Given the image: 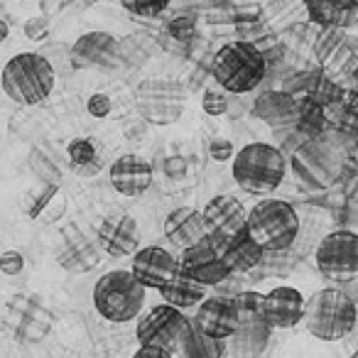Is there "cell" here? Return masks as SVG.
Here are the masks:
<instances>
[{
  "mask_svg": "<svg viewBox=\"0 0 358 358\" xmlns=\"http://www.w3.org/2000/svg\"><path fill=\"white\" fill-rule=\"evenodd\" d=\"M245 231L265 253H280L297 241L299 216L294 206L285 199L265 196L248 211Z\"/></svg>",
  "mask_w": 358,
  "mask_h": 358,
  "instance_id": "5",
  "label": "cell"
},
{
  "mask_svg": "<svg viewBox=\"0 0 358 358\" xmlns=\"http://www.w3.org/2000/svg\"><path fill=\"white\" fill-rule=\"evenodd\" d=\"M253 115L270 125L273 130L294 128V118H297V96L287 94V91H263L258 99L253 101Z\"/></svg>",
  "mask_w": 358,
  "mask_h": 358,
  "instance_id": "20",
  "label": "cell"
},
{
  "mask_svg": "<svg viewBox=\"0 0 358 358\" xmlns=\"http://www.w3.org/2000/svg\"><path fill=\"white\" fill-rule=\"evenodd\" d=\"M211 74H214L216 84L229 94H250L263 84L265 74H268V62H265L260 47L253 42H229L216 52Z\"/></svg>",
  "mask_w": 358,
  "mask_h": 358,
  "instance_id": "3",
  "label": "cell"
},
{
  "mask_svg": "<svg viewBox=\"0 0 358 358\" xmlns=\"http://www.w3.org/2000/svg\"><path fill=\"white\" fill-rule=\"evenodd\" d=\"M317 268L334 282H348L358 278V234L334 231L317 245Z\"/></svg>",
  "mask_w": 358,
  "mask_h": 358,
  "instance_id": "11",
  "label": "cell"
},
{
  "mask_svg": "<svg viewBox=\"0 0 358 358\" xmlns=\"http://www.w3.org/2000/svg\"><path fill=\"white\" fill-rule=\"evenodd\" d=\"M57 260L69 273H89V270H94L99 265V250H96L94 243L86 241V236H81L71 226V229H66L64 243H62L59 253H57Z\"/></svg>",
  "mask_w": 358,
  "mask_h": 358,
  "instance_id": "22",
  "label": "cell"
},
{
  "mask_svg": "<svg viewBox=\"0 0 358 358\" xmlns=\"http://www.w3.org/2000/svg\"><path fill=\"white\" fill-rule=\"evenodd\" d=\"M8 35H10V27H8L6 20H0V42H6Z\"/></svg>",
  "mask_w": 358,
  "mask_h": 358,
  "instance_id": "39",
  "label": "cell"
},
{
  "mask_svg": "<svg viewBox=\"0 0 358 358\" xmlns=\"http://www.w3.org/2000/svg\"><path fill=\"white\" fill-rule=\"evenodd\" d=\"M159 294H162L164 304H172V307L187 312V309L199 307V304L206 299V285L196 282L194 278H189L187 273L179 270V273L159 289Z\"/></svg>",
  "mask_w": 358,
  "mask_h": 358,
  "instance_id": "23",
  "label": "cell"
},
{
  "mask_svg": "<svg viewBox=\"0 0 358 358\" xmlns=\"http://www.w3.org/2000/svg\"><path fill=\"white\" fill-rule=\"evenodd\" d=\"M234 307L238 314V324L258 322V319H265V294L255 292V289H243V292L234 294Z\"/></svg>",
  "mask_w": 358,
  "mask_h": 358,
  "instance_id": "29",
  "label": "cell"
},
{
  "mask_svg": "<svg viewBox=\"0 0 358 358\" xmlns=\"http://www.w3.org/2000/svg\"><path fill=\"white\" fill-rule=\"evenodd\" d=\"M224 353H226V341L201 331L199 324L192 319L187 338L182 341V346H179L174 358H224Z\"/></svg>",
  "mask_w": 358,
  "mask_h": 358,
  "instance_id": "26",
  "label": "cell"
},
{
  "mask_svg": "<svg viewBox=\"0 0 358 358\" xmlns=\"http://www.w3.org/2000/svg\"><path fill=\"white\" fill-rule=\"evenodd\" d=\"M201 108H204L206 115H226L231 110V99H229V91L226 89H206L204 96H201Z\"/></svg>",
  "mask_w": 358,
  "mask_h": 358,
  "instance_id": "30",
  "label": "cell"
},
{
  "mask_svg": "<svg viewBox=\"0 0 358 358\" xmlns=\"http://www.w3.org/2000/svg\"><path fill=\"white\" fill-rule=\"evenodd\" d=\"M304 297L297 287L278 285L265 294V322L273 329H292L304 319Z\"/></svg>",
  "mask_w": 358,
  "mask_h": 358,
  "instance_id": "16",
  "label": "cell"
},
{
  "mask_svg": "<svg viewBox=\"0 0 358 358\" xmlns=\"http://www.w3.org/2000/svg\"><path fill=\"white\" fill-rule=\"evenodd\" d=\"M327 110L312 96L297 99V118H294V128L302 133L304 138H322L327 133Z\"/></svg>",
  "mask_w": 358,
  "mask_h": 358,
  "instance_id": "27",
  "label": "cell"
},
{
  "mask_svg": "<svg viewBox=\"0 0 358 358\" xmlns=\"http://www.w3.org/2000/svg\"><path fill=\"white\" fill-rule=\"evenodd\" d=\"M192 319L187 317L182 309L172 307V304H157L150 309L145 317H140L135 336L140 343H150V346H159L177 356L179 346L187 338Z\"/></svg>",
  "mask_w": 358,
  "mask_h": 358,
  "instance_id": "9",
  "label": "cell"
},
{
  "mask_svg": "<svg viewBox=\"0 0 358 358\" xmlns=\"http://www.w3.org/2000/svg\"><path fill=\"white\" fill-rule=\"evenodd\" d=\"M204 219L209 226V234H219L224 238H236L238 234L245 231V219H248V211L243 209L236 196L219 194L204 206Z\"/></svg>",
  "mask_w": 358,
  "mask_h": 358,
  "instance_id": "19",
  "label": "cell"
},
{
  "mask_svg": "<svg viewBox=\"0 0 358 358\" xmlns=\"http://www.w3.org/2000/svg\"><path fill=\"white\" fill-rule=\"evenodd\" d=\"M187 91L169 79H145L135 91V106L150 125H174L185 113Z\"/></svg>",
  "mask_w": 358,
  "mask_h": 358,
  "instance_id": "8",
  "label": "cell"
},
{
  "mask_svg": "<svg viewBox=\"0 0 358 358\" xmlns=\"http://www.w3.org/2000/svg\"><path fill=\"white\" fill-rule=\"evenodd\" d=\"M236 185L253 196H268L282 185L287 174V157L278 145L248 143L231 159Z\"/></svg>",
  "mask_w": 358,
  "mask_h": 358,
  "instance_id": "1",
  "label": "cell"
},
{
  "mask_svg": "<svg viewBox=\"0 0 358 358\" xmlns=\"http://www.w3.org/2000/svg\"><path fill=\"white\" fill-rule=\"evenodd\" d=\"M94 307L106 322H133L145 307V287L130 270H110L96 282Z\"/></svg>",
  "mask_w": 358,
  "mask_h": 358,
  "instance_id": "7",
  "label": "cell"
},
{
  "mask_svg": "<svg viewBox=\"0 0 358 358\" xmlns=\"http://www.w3.org/2000/svg\"><path fill=\"white\" fill-rule=\"evenodd\" d=\"M86 110H89L94 118H106V115L113 110V101L106 94H94L89 99V103H86Z\"/></svg>",
  "mask_w": 358,
  "mask_h": 358,
  "instance_id": "36",
  "label": "cell"
},
{
  "mask_svg": "<svg viewBox=\"0 0 358 358\" xmlns=\"http://www.w3.org/2000/svg\"><path fill=\"white\" fill-rule=\"evenodd\" d=\"M99 248L113 258H128L140 248L138 221L128 214H113L99 226Z\"/></svg>",
  "mask_w": 358,
  "mask_h": 358,
  "instance_id": "14",
  "label": "cell"
},
{
  "mask_svg": "<svg viewBox=\"0 0 358 358\" xmlns=\"http://www.w3.org/2000/svg\"><path fill=\"white\" fill-rule=\"evenodd\" d=\"M356 81H358V71H356Z\"/></svg>",
  "mask_w": 358,
  "mask_h": 358,
  "instance_id": "41",
  "label": "cell"
},
{
  "mask_svg": "<svg viewBox=\"0 0 358 358\" xmlns=\"http://www.w3.org/2000/svg\"><path fill=\"white\" fill-rule=\"evenodd\" d=\"M162 229L169 243L177 245L179 250L192 248V245H196L209 236L204 214L199 209H194V206H179V209L169 211Z\"/></svg>",
  "mask_w": 358,
  "mask_h": 358,
  "instance_id": "18",
  "label": "cell"
},
{
  "mask_svg": "<svg viewBox=\"0 0 358 358\" xmlns=\"http://www.w3.org/2000/svg\"><path fill=\"white\" fill-rule=\"evenodd\" d=\"M130 273L145 289H162L179 273V263L162 245H145L135 250Z\"/></svg>",
  "mask_w": 358,
  "mask_h": 358,
  "instance_id": "12",
  "label": "cell"
},
{
  "mask_svg": "<svg viewBox=\"0 0 358 358\" xmlns=\"http://www.w3.org/2000/svg\"><path fill=\"white\" fill-rule=\"evenodd\" d=\"M304 324L319 341H341L356 329V302L338 287H324L304 302Z\"/></svg>",
  "mask_w": 358,
  "mask_h": 358,
  "instance_id": "4",
  "label": "cell"
},
{
  "mask_svg": "<svg viewBox=\"0 0 358 358\" xmlns=\"http://www.w3.org/2000/svg\"><path fill=\"white\" fill-rule=\"evenodd\" d=\"M66 157L71 167L79 174H96L101 169L99 164V145L91 138H74L66 145Z\"/></svg>",
  "mask_w": 358,
  "mask_h": 358,
  "instance_id": "28",
  "label": "cell"
},
{
  "mask_svg": "<svg viewBox=\"0 0 358 358\" xmlns=\"http://www.w3.org/2000/svg\"><path fill=\"white\" fill-rule=\"evenodd\" d=\"M196 32V22L194 17H174L172 22H169V35L174 37V40H192Z\"/></svg>",
  "mask_w": 358,
  "mask_h": 358,
  "instance_id": "34",
  "label": "cell"
},
{
  "mask_svg": "<svg viewBox=\"0 0 358 358\" xmlns=\"http://www.w3.org/2000/svg\"><path fill=\"white\" fill-rule=\"evenodd\" d=\"M120 3L125 10L138 17H155L162 10H167L169 6V0H120Z\"/></svg>",
  "mask_w": 358,
  "mask_h": 358,
  "instance_id": "31",
  "label": "cell"
},
{
  "mask_svg": "<svg viewBox=\"0 0 358 358\" xmlns=\"http://www.w3.org/2000/svg\"><path fill=\"white\" fill-rule=\"evenodd\" d=\"M194 322L199 324L201 331H206L209 336L221 338V341H229L231 336L238 329V314L234 307V297H206L204 302L196 307Z\"/></svg>",
  "mask_w": 358,
  "mask_h": 358,
  "instance_id": "17",
  "label": "cell"
},
{
  "mask_svg": "<svg viewBox=\"0 0 358 358\" xmlns=\"http://www.w3.org/2000/svg\"><path fill=\"white\" fill-rule=\"evenodd\" d=\"M3 91L8 99L20 106H37L52 94L55 89V69L50 59L37 52H22L8 59L0 76Z\"/></svg>",
  "mask_w": 358,
  "mask_h": 358,
  "instance_id": "6",
  "label": "cell"
},
{
  "mask_svg": "<svg viewBox=\"0 0 358 358\" xmlns=\"http://www.w3.org/2000/svg\"><path fill=\"white\" fill-rule=\"evenodd\" d=\"M226 245H229V238H224L219 234H209L196 245L182 250L179 270L187 273L189 278H194L196 282L206 285V287L221 285L224 280H229L234 275L224 263Z\"/></svg>",
  "mask_w": 358,
  "mask_h": 358,
  "instance_id": "10",
  "label": "cell"
},
{
  "mask_svg": "<svg viewBox=\"0 0 358 358\" xmlns=\"http://www.w3.org/2000/svg\"><path fill=\"white\" fill-rule=\"evenodd\" d=\"M343 164V150L334 145L329 138H307L302 145H297L287 159V167L292 169V177L304 192H327L329 187L336 185L341 177Z\"/></svg>",
  "mask_w": 358,
  "mask_h": 358,
  "instance_id": "2",
  "label": "cell"
},
{
  "mask_svg": "<svg viewBox=\"0 0 358 358\" xmlns=\"http://www.w3.org/2000/svg\"><path fill=\"white\" fill-rule=\"evenodd\" d=\"M133 358H174L169 351L159 346H150V343H140V348L133 353Z\"/></svg>",
  "mask_w": 358,
  "mask_h": 358,
  "instance_id": "38",
  "label": "cell"
},
{
  "mask_svg": "<svg viewBox=\"0 0 358 358\" xmlns=\"http://www.w3.org/2000/svg\"><path fill=\"white\" fill-rule=\"evenodd\" d=\"M270 331H273V327H270L265 319H258V322H243V324H238V329H236V334L229 338V341L234 343V351L241 353L243 358H255L265 351V346H268Z\"/></svg>",
  "mask_w": 358,
  "mask_h": 358,
  "instance_id": "25",
  "label": "cell"
},
{
  "mask_svg": "<svg viewBox=\"0 0 358 358\" xmlns=\"http://www.w3.org/2000/svg\"><path fill=\"white\" fill-rule=\"evenodd\" d=\"M263 255H265V250L250 238L248 231H243V234H238L236 238L229 241L226 253H224V263L234 275L250 273V270L258 268V265L263 263Z\"/></svg>",
  "mask_w": 358,
  "mask_h": 358,
  "instance_id": "24",
  "label": "cell"
},
{
  "mask_svg": "<svg viewBox=\"0 0 358 358\" xmlns=\"http://www.w3.org/2000/svg\"><path fill=\"white\" fill-rule=\"evenodd\" d=\"M338 42H341V30H336V27H324V32L317 40L314 52H317L322 59H327L329 55H334V50L338 47Z\"/></svg>",
  "mask_w": 358,
  "mask_h": 358,
  "instance_id": "32",
  "label": "cell"
},
{
  "mask_svg": "<svg viewBox=\"0 0 358 358\" xmlns=\"http://www.w3.org/2000/svg\"><path fill=\"white\" fill-rule=\"evenodd\" d=\"M209 155L214 162H231V159L236 157V148L231 140L216 138V140H211V145H209Z\"/></svg>",
  "mask_w": 358,
  "mask_h": 358,
  "instance_id": "35",
  "label": "cell"
},
{
  "mask_svg": "<svg viewBox=\"0 0 358 358\" xmlns=\"http://www.w3.org/2000/svg\"><path fill=\"white\" fill-rule=\"evenodd\" d=\"M351 358H358V351H356V353H353V356H351Z\"/></svg>",
  "mask_w": 358,
  "mask_h": 358,
  "instance_id": "40",
  "label": "cell"
},
{
  "mask_svg": "<svg viewBox=\"0 0 358 358\" xmlns=\"http://www.w3.org/2000/svg\"><path fill=\"white\" fill-rule=\"evenodd\" d=\"M307 13L322 27H346L358 25V0H304Z\"/></svg>",
  "mask_w": 358,
  "mask_h": 358,
  "instance_id": "21",
  "label": "cell"
},
{
  "mask_svg": "<svg viewBox=\"0 0 358 358\" xmlns=\"http://www.w3.org/2000/svg\"><path fill=\"white\" fill-rule=\"evenodd\" d=\"M120 62V45L108 32L81 35L71 47V64L79 69H110Z\"/></svg>",
  "mask_w": 358,
  "mask_h": 358,
  "instance_id": "13",
  "label": "cell"
},
{
  "mask_svg": "<svg viewBox=\"0 0 358 358\" xmlns=\"http://www.w3.org/2000/svg\"><path fill=\"white\" fill-rule=\"evenodd\" d=\"M22 270H25V258H22V253H17V250H6V253L0 255V273L3 275L15 278Z\"/></svg>",
  "mask_w": 358,
  "mask_h": 358,
  "instance_id": "33",
  "label": "cell"
},
{
  "mask_svg": "<svg viewBox=\"0 0 358 358\" xmlns=\"http://www.w3.org/2000/svg\"><path fill=\"white\" fill-rule=\"evenodd\" d=\"M152 164L140 155H120L113 164H110V185L120 196H135L145 194L152 187Z\"/></svg>",
  "mask_w": 358,
  "mask_h": 358,
  "instance_id": "15",
  "label": "cell"
},
{
  "mask_svg": "<svg viewBox=\"0 0 358 358\" xmlns=\"http://www.w3.org/2000/svg\"><path fill=\"white\" fill-rule=\"evenodd\" d=\"M47 32H50V22H47V17H45V15L30 17V20L25 22V35L30 37V40H35V42L45 40Z\"/></svg>",
  "mask_w": 358,
  "mask_h": 358,
  "instance_id": "37",
  "label": "cell"
}]
</instances>
